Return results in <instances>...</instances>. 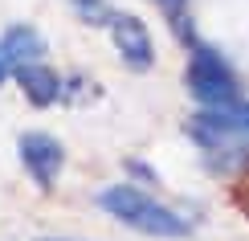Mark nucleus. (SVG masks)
I'll list each match as a JSON object with an SVG mask.
<instances>
[{"label": "nucleus", "instance_id": "nucleus-1", "mask_svg": "<svg viewBox=\"0 0 249 241\" xmlns=\"http://www.w3.org/2000/svg\"><path fill=\"white\" fill-rule=\"evenodd\" d=\"M94 204L107 217H115V221H123L127 229H135V233H147V237H160V241H180V237L192 233L188 217H180L176 208L160 204L155 196H147L143 188H135V184L102 188V192L94 196Z\"/></svg>", "mask_w": 249, "mask_h": 241}, {"label": "nucleus", "instance_id": "nucleus-2", "mask_svg": "<svg viewBox=\"0 0 249 241\" xmlns=\"http://www.w3.org/2000/svg\"><path fill=\"white\" fill-rule=\"evenodd\" d=\"M188 54V70H184V86L200 107H221V102L241 98V86H237V74L229 70V61L216 54L204 41H192Z\"/></svg>", "mask_w": 249, "mask_h": 241}, {"label": "nucleus", "instance_id": "nucleus-3", "mask_svg": "<svg viewBox=\"0 0 249 241\" xmlns=\"http://www.w3.org/2000/svg\"><path fill=\"white\" fill-rule=\"evenodd\" d=\"M188 135L204 151H221V148H233V143H249V102L233 98V102H221V107H200L188 119Z\"/></svg>", "mask_w": 249, "mask_h": 241}, {"label": "nucleus", "instance_id": "nucleus-4", "mask_svg": "<svg viewBox=\"0 0 249 241\" xmlns=\"http://www.w3.org/2000/svg\"><path fill=\"white\" fill-rule=\"evenodd\" d=\"M17 151H20L25 172L33 176V184L41 188V192H49L53 180L61 176V167H66V148H61L49 131H25L17 139Z\"/></svg>", "mask_w": 249, "mask_h": 241}, {"label": "nucleus", "instance_id": "nucleus-5", "mask_svg": "<svg viewBox=\"0 0 249 241\" xmlns=\"http://www.w3.org/2000/svg\"><path fill=\"white\" fill-rule=\"evenodd\" d=\"M107 29H110V41H115L119 57L127 61L135 74H147V70L155 66V41H151L147 25H143L135 13H115L107 20Z\"/></svg>", "mask_w": 249, "mask_h": 241}, {"label": "nucleus", "instance_id": "nucleus-6", "mask_svg": "<svg viewBox=\"0 0 249 241\" xmlns=\"http://www.w3.org/2000/svg\"><path fill=\"white\" fill-rule=\"evenodd\" d=\"M13 78H17V86L25 90V98L33 102V107H53V102L61 98V78H57V70L41 66V61L13 66Z\"/></svg>", "mask_w": 249, "mask_h": 241}, {"label": "nucleus", "instance_id": "nucleus-7", "mask_svg": "<svg viewBox=\"0 0 249 241\" xmlns=\"http://www.w3.org/2000/svg\"><path fill=\"white\" fill-rule=\"evenodd\" d=\"M0 54L8 66H25V61H41L45 57V37L33 25H8L0 37Z\"/></svg>", "mask_w": 249, "mask_h": 241}, {"label": "nucleus", "instance_id": "nucleus-8", "mask_svg": "<svg viewBox=\"0 0 249 241\" xmlns=\"http://www.w3.org/2000/svg\"><path fill=\"white\" fill-rule=\"evenodd\" d=\"M155 8H160L163 17H168V25L176 29V37L184 41V45H192L196 41V33L188 29V0H151Z\"/></svg>", "mask_w": 249, "mask_h": 241}, {"label": "nucleus", "instance_id": "nucleus-9", "mask_svg": "<svg viewBox=\"0 0 249 241\" xmlns=\"http://www.w3.org/2000/svg\"><path fill=\"white\" fill-rule=\"evenodd\" d=\"M70 8L78 13L82 25H107V20L115 17V8H110L107 0H70Z\"/></svg>", "mask_w": 249, "mask_h": 241}, {"label": "nucleus", "instance_id": "nucleus-10", "mask_svg": "<svg viewBox=\"0 0 249 241\" xmlns=\"http://www.w3.org/2000/svg\"><path fill=\"white\" fill-rule=\"evenodd\" d=\"M8 78H13V66H8V61H4V54H0V86H4Z\"/></svg>", "mask_w": 249, "mask_h": 241}, {"label": "nucleus", "instance_id": "nucleus-11", "mask_svg": "<svg viewBox=\"0 0 249 241\" xmlns=\"http://www.w3.org/2000/svg\"><path fill=\"white\" fill-rule=\"evenodd\" d=\"M37 241H74V237H37Z\"/></svg>", "mask_w": 249, "mask_h": 241}]
</instances>
